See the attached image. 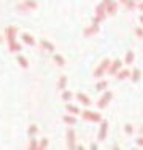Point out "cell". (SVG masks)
<instances>
[{
	"label": "cell",
	"mask_w": 143,
	"mask_h": 150,
	"mask_svg": "<svg viewBox=\"0 0 143 150\" xmlns=\"http://www.w3.org/2000/svg\"><path fill=\"white\" fill-rule=\"evenodd\" d=\"M38 6V3L35 2V0H22V2L18 5V10L22 13H27V11H32V10H35Z\"/></svg>",
	"instance_id": "cell-1"
},
{
	"label": "cell",
	"mask_w": 143,
	"mask_h": 150,
	"mask_svg": "<svg viewBox=\"0 0 143 150\" xmlns=\"http://www.w3.org/2000/svg\"><path fill=\"white\" fill-rule=\"evenodd\" d=\"M81 117H83V120H86V121H92V123H99V121H102V117H100V113H97V112H91V110H84V112L81 113Z\"/></svg>",
	"instance_id": "cell-2"
},
{
	"label": "cell",
	"mask_w": 143,
	"mask_h": 150,
	"mask_svg": "<svg viewBox=\"0 0 143 150\" xmlns=\"http://www.w3.org/2000/svg\"><path fill=\"white\" fill-rule=\"evenodd\" d=\"M110 64H111V62H110V59H103L102 62H100V66L94 70V77H95V78H100L103 74L107 72V70H108Z\"/></svg>",
	"instance_id": "cell-3"
},
{
	"label": "cell",
	"mask_w": 143,
	"mask_h": 150,
	"mask_svg": "<svg viewBox=\"0 0 143 150\" xmlns=\"http://www.w3.org/2000/svg\"><path fill=\"white\" fill-rule=\"evenodd\" d=\"M111 98H113V93L111 91H105V93H103V96L100 98V101L97 102V107H99V109H105V107L108 105V102L111 101Z\"/></svg>",
	"instance_id": "cell-4"
},
{
	"label": "cell",
	"mask_w": 143,
	"mask_h": 150,
	"mask_svg": "<svg viewBox=\"0 0 143 150\" xmlns=\"http://www.w3.org/2000/svg\"><path fill=\"white\" fill-rule=\"evenodd\" d=\"M99 23H100L99 18H94V21H92V26L88 27V29H84V37H91V35L97 34V32H99Z\"/></svg>",
	"instance_id": "cell-5"
},
{
	"label": "cell",
	"mask_w": 143,
	"mask_h": 150,
	"mask_svg": "<svg viewBox=\"0 0 143 150\" xmlns=\"http://www.w3.org/2000/svg\"><path fill=\"white\" fill-rule=\"evenodd\" d=\"M16 34H18V29L14 26H8L5 29V35H6V40H8V43L10 42H14L16 40Z\"/></svg>",
	"instance_id": "cell-6"
},
{
	"label": "cell",
	"mask_w": 143,
	"mask_h": 150,
	"mask_svg": "<svg viewBox=\"0 0 143 150\" xmlns=\"http://www.w3.org/2000/svg\"><path fill=\"white\" fill-rule=\"evenodd\" d=\"M103 3H105V10H107V15H116V10H118V6H116V3L113 2V0H103Z\"/></svg>",
	"instance_id": "cell-7"
},
{
	"label": "cell",
	"mask_w": 143,
	"mask_h": 150,
	"mask_svg": "<svg viewBox=\"0 0 143 150\" xmlns=\"http://www.w3.org/2000/svg\"><path fill=\"white\" fill-rule=\"evenodd\" d=\"M121 66H123V61H121V59H114L113 62L110 64V67H108V75L118 74V70L121 69Z\"/></svg>",
	"instance_id": "cell-8"
},
{
	"label": "cell",
	"mask_w": 143,
	"mask_h": 150,
	"mask_svg": "<svg viewBox=\"0 0 143 150\" xmlns=\"http://www.w3.org/2000/svg\"><path fill=\"white\" fill-rule=\"evenodd\" d=\"M67 147L69 149H75L76 145H75V131L69 128L67 129Z\"/></svg>",
	"instance_id": "cell-9"
},
{
	"label": "cell",
	"mask_w": 143,
	"mask_h": 150,
	"mask_svg": "<svg viewBox=\"0 0 143 150\" xmlns=\"http://www.w3.org/2000/svg\"><path fill=\"white\" fill-rule=\"evenodd\" d=\"M95 18H99L100 21H103L107 18V10H105V3H100L95 8Z\"/></svg>",
	"instance_id": "cell-10"
},
{
	"label": "cell",
	"mask_w": 143,
	"mask_h": 150,
	"mask_svg": "<svg viewBox=\"0 0 143 150\" xmlns=\"http://www.w3.org/2000/svg\"><path fill=\"white\" fill-rule=\"evenodd\" d=\"M107 131H108V121L102 120V125H100V131H99V141H103L107 137Z\"/></svg>",
	"instance_id": "cell-11"
},
{
	"label": "cell",
	"mask_w": 143,
	"mask_h": 150,
	"mask_svg": "<svg viewBox=\"0 0 143 150\" xmlns=\"http://www.w3.org/2000/svg\"><path fill=\"white\" fill-rule=\"evenodd\" d=\"M21 40H22L26 45H29V46H34L35 45V38L32 37L30 34H27V32H22V34H21Z\"/></svg>",
	"instance_id": "cell-12"
},
{
	"label": "cell",
	"mask_w": 143,
	"mask_h": 150,
	"mask_svg": "<svg viewBox=\"0 0 143 150\" xmlns=\"http://www.w3.org/2000/svg\"><path fill=\"white\" fill-rule=\"evenodd\" d=\"M76 99H78V101H80L83 105H86V107H89V105L92 104V101H91V99H89L86 94H83V93H78V94H76Z\"/></svg>",
	"instance_id": "cell-13"
},
{
	"label": "cell",
	"mask_w": 143,
	"mask_h": 150,
	"mask_svg": "<svg viewBox=\"0 0 143 150\" xmlns=\"http://www.w3.org/2000/svg\"><path fill=\"white\" fill-rule=\"evenodd\" d=\"M8 50H10L11 53H19L21 50H22V46H21L16 40H14V42H10V43H8Z\"/></svg>",
	"instance_id": "cell-14"
},
{
	"label": "cell",
	"mask_w": 143,
	"mask_h": 150,
	"mask_svg": "<svg viewBox=\"0 0 143 150\" xmlns=\"http://www.w3.org/2000/svg\"><path fill=\"white\" fill-rule=\"evenodd\" d=\"M67 80H69V78H67V75H62V77L59 78V81H57V90H59V91H64V90H65Z\"/></svg>",
	"instance_id": "cell-15"
},
{
	"label": "cell",
	"mask_w": 143,
	"mask_h": 150,
	"mask_svg": "<svg viewBox=\"0 0 143 150\" xmlns=\"http://www.w3.org/2000/svg\"><path fill=\"white\" fill-rule=\"evenodd\" d=\"M40 45H41V48L46 50L48 53H53V51H54V45H53L51 42H48V40H41Z\"/></svg>",
	"instance_id": "cell-16"
},
{
	"label": "cell",
	"mask_w": 143,
	"mask_h": 150,
	"mask_svg": "<svg viewBox=\"0 0 143 150\" xmlns=\"http://www.w3.org/2000/svg\"><path fill=\"white\" fill-rule=\"evenodd\" d=\"M65 110H67L69 113H72V115H76V113H81V112H80V109H78L76 105H72V104H67V105H65Z\"/></svg>",
	"instance_id": "cell-17"
},
{
	"label": "cell",
	"mask_w": 143,
	"mask_h": 150,
	"mask_svg": "<svg viewBox=\"0 0 143 150\" xmlns=\"http://www.w3.org/2000/svg\"><path fill=\"white\" fill-rule=\"evenodd\" d=\"M16 61L19 62V66L22 67V69H29V62H27V59L24 58V56H21V54H19V56L16 58Z\"/></svg>",
	"instance_id": "cell-18"
},
{
	"label": "cell",
	"mask_w": 143,
	"mask_h": 150,
	"mask_svg": "<svg viewBox=\"0 0 143 150\" xmlns=\"http://www.w3.org/2000/svg\"><path fill=\"white\" fill-rule=\"evenodd\" d=\"M53 59H54L56 66H59V67H64V66H65V59H64L60 54H54V58H53Z\"/></svg>",
	"instance_id": "cell-19"
},
{
	"label": "cell",
	"mask_w": 143,
	"mask_h": 150,
	"mask_svg": "<svg viewBox=\"0 0 143 150\" xmlns=\"http://www.w3.org/2000/svg\"><path fill=\"white\" fill-rule=\"evenodd\" d=\"M64 123L65 125H76V118L73 115H64Z\"/></svg>",
	"instance_id": "cell-20"
},
{
	"label": "cell",
	"mask_w": 143,
	"mask_h": 150,
	"mask_svg": "<svg viewBox=\"0 0 143 150\" xmlns=\"http://www.w3.org/2000/svg\"><path fill=\"white\" fill-rule=\"evenodd\" d=\"M129 75H130V72H129V70H121V72H118L116 78H118V80H126Z\"/></svg>",
	"instance_id": "cell-21"
},
{
	"label": "cell",
	"mask_w": 143,
	"mask_h": 150,
	"mask_svg": "<svg viewBox=\"0 0 143 150\" xmlns=\"http://www.w3.org/2000/svg\"><path fill=\"white\" fill-rule=\"evenodd\" d=\"M140 69H135L134 72H132V75H130V78H132V81H138L140 80Z\"/></svg>",
	"instance_id": "cell-22"
},
{
	"label": "cell",
	"mask_w": 143,
	"mask_h": 150,
	"mask_svg": "<svg viewBox=\"0 0 143 150\" xmlns=\"http://www.w3.org/2000/svg\"><path fill=\"white\" fill-rule=\"evenodd\" d=\"M107 85H108V83H107V80H102V81H99V83L95 85V90L102 91V90H105V88H107Z\"/></svg>",
	"instance_id": "cell-23"
},
{
	"label": "cell",
	"mask_w": 143,
	"mask_h": 150,
	"mask_svg": "<svg viewBox=\"0 0 143 150\" xmlns=\"http://www.w3.org/2000/svg\"><path fill=\"white\" fill-rule=\"evenodd\" d=\"M72 96H73V94H72V91H65V90H64L62 91V101H70V99H72Z\"/></svg>",
	"instance_id": "cell-24"
},
{
	"label": "cell",
	"mask_w": 143,
	"mask_h": 150,
	"mask_svg": "<svg viewBox=\"0 0 143 150\" xmlns=\"http://www.w3.org/2000/svg\"><path fill=\"white\" fill-rule=\"evenodd\" d=\"M124 5H126V10H127V11H130V10L135 8V0H127Z\"/></svg>",
	"instance_id": "cell-25"
},
{
	"label": "cell",
	"mask_w": 143,
	"mask_h": 150,
	"mask_svg": "<svg viewBox=\"0 0 143 150\" xmlns=\"http://www.w3.org/2000/svg\"><path fill=\"white\" fill-rule=\"evenodd\" d=\"M132 62H134V53L127 51V54H126V64H132Z\"/></svg>",
	"instance_id": "cell-26"
},
{
	"label": "cell",
	"mask_w": 143,
	"mask_h": 150,
	"mask_svg": "<svg viewBox=\"0 0 143 150\" xmlns=\"http://www.w3.org/2000/svg\"><path fill=\"white\" fill-rule=\"evenodd\" d=\"M29 149H30V150H37V149H38L37 139H30V144H29Z\"/></svg>",
	"instance_id": "cell-27"
},
{
	"label": "cell",
	"mask_w": 143,
	"mask_h": 150,
	"mask_svg": "<svg viewBox=\"0 0 143 150\" xmlns=\"http://www.w3.org/2000/svg\"><path fill=\"white\" fill-rule=\"evenodd\" d=\"M124 131H126V134H127V136H130L132 133H134V126H132V125H129V123H127L126 126H124Z\"/></svg>",
	"instance_id": "cell-28"
},
{
	"label": "cell",
	"mask_w": 143,
	"mask_h": 150,
	"mask_svg": "<svg viewBox=\"0 0 143 150\" xmlns=\"http://www.w3.org/2000/svg\"><path fill=\"white\" fill-rule=\"evenodd\" d=\"M38 133V128L35 126V125H32L30 128H29V136H34V134H37Z\"/></svg>",
	"instance_id": "cell-29"
},
{
	"label": "cell",
	"mask_w": 143,
	"mask_h": 150,
	"mask_svg": "<svg viewBox=\"0 0 143 150\" xmlns=\"http://www.w3.org/2000/svg\"><path fill=\"white\" fill-rule=\"evenodd\" d=\"M48 144H49L48 139H41V142H40V145H38V149H40V150L46 149V147H48Z\"/></svg>",
	"instance_id": "cell-30"
},
{
	"label": "cell",
	"mask_w": 143,
	"mask_h": 150,
	"mask_svg": "<svg viewBox=\"0 0 143 150\" xmlns=\"http://www.w3.org/2000/svg\"><path fill=\"white\" fill-rule=\"evenodd\" d=\"M135 34H137L140 38H143V29L142 27H137V29H135Z\"/></svg>",
	"instance_id": "cell-31"
},
{
	"label": "cell",
	"mask_w": 143,
	"mask_h": 150,
	"mask_svg": "<svg viewBox=\"0 0 143 150\" xmlns=\"http://www.w3.org/2000/svg\"><path fill=\"white\" fill-rule=\"evenodd\" d=\"M135 142H137V145H138V147H143V136H140V137H138Z\"/></svg>",
	"instance_id": "cell-32"
},
{
	"label": "cell",
	"mask_w": 143,
	"mask_h": 150,
	"mask_svg": "<svg viewBox=\"0 0 143 150\" xmlns=\"http://www.w3.org/2000/svg\"><path fill=\"white\" fill-rule=\"evenodd\" d=\"M138 10H140V11H143V0H142V3H140V5H138Z\"/></svg>",
	"instance_id": "cell-33"
},
{
	"label": "cell",
	"mask_w": 143,
	"mask_h": 150,
	"mask_svg": "<svg viewBox=\"0 0 143 150\" xmlns=\"http://www.w3.org/2000/svg\"><path fill=\"white\" fill-rule=\"evenodd\" d=\"M140 23H142V24H143V15H142V16H140Z\"/></svg>",
	"instance_id": "cell-34"
},
{
	"label": "cell",
	"mask_w": 143,
	"mask_h": 150,
	"mask_svg": "<svg viewBox=\"0 0 143 150\" xmlns=\"http://www.w3.org/2000/svg\"><path fill=\"white\" fill-rule=\"evenodd\" d=\"M119 2H121V3H126V2H127V0H119Z\"/></svg>",
	"instance_id": "cell-35"
},
{
	"label": "cell",
	"mask_w": 143,
	"mask_h": 150,
	"mask_svg": "<svg viewBox=\"0 0 143 150\" xmlns=\"http://www.w3.org/2000/svg\"><path fill=\"white\" fill-rule=\"evenodd\" d=\"M140 133H142V134H143V126H142V128H140Z\"/></svg>",
	"instance_id": "cell-36"
},
{
	"label": "cell",
	"mask_w": 143,
	"mask_h": 150,
	"mask_svg": "<svg viewBox=\"0 0 143 150\" xmlns=\"http://www.w3.org/2000/svg\"><path fill=\"white\" fill-rule=\"evenodd\" d=\"M2 42H3V38H2V37H0V43H2Z\"/></svg>",
	"instance_id": "cell-37"
},
{
	"label": "cell",
	"mask_w": 143,
	"mask_h": 150,
	"mask_svg": "<svg viewBox=\"0 0 143 150\" xmlns=\"http://www.w3.org/2000/svg\"><path fill=\"white\" fill-rule=\"evenodd\" d=\"M138 2H142V0H138Z\"/></svg>",
	"instance_id": "cell-38"
}]
</instances>
